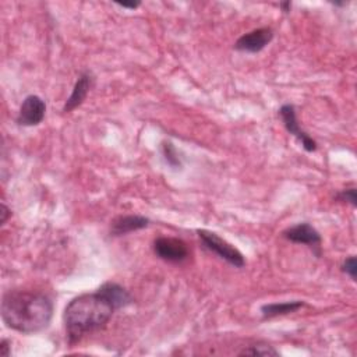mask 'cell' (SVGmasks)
<instances>
[{
  "instance_id": "obj_1",
  "label": "cell",
  "mask_w": 357,
  "mask_h": 357,
  "mask_svg": "<svg viewBox=\"0 0 357 357\" xmlns=\"http://www.w3.org/2000/svg\"><path fill=\"white\" fill-rule=\"evenodd\" d=\"M131 303V294L114 282H105L98 290L74 297L63 314L68 343L75 344L86 333L105 328L117 310Z\"/></svg>"
},
{
  "instance_id": "obj_2",
  "label": "cell",
  "mask_w": 357,
  "mask_h": 357,
  "mask_svg": "<svg viewBox=\"0 0 357 357\" xmlns=\"http://www.w3.org/2000/svg\"><path fill=\"white\" fill-rule=\"evenodd\" d=\"M53 310L52 298L40 291L8 290L1 298V319L6 326L26 335L46 329Z\"/></svg>"
},
{
  "instance_id": "obj_3",
  "label": "cell",
  "mask_w": 357,
  "mask_h": 357,
  "mask_svg": "<svg viewBox=\"0 0 357 357\" xmlns=\"http://www.w3.org/2000/svg\"><path fill=\"white\" fill-rule=\"evenodd\" d=\"M197 234L206 250L216 254L219 258L226 261L234 268H243L245 265L244 255L237 250L233 244H230L227 240L222 238L215 231L206 230V229H198Z\"/></svg>"
},
{
  "instance_id": "obj_4",
  "label": "cell",
  "mask_w": 357,
  "mask_h": 357,
  "mask_svg": "<svg viewBox=\"0 0 357 357\" xmlns=\"http://www.w3.org/2000/svg\"><path fill=\"white\" fill-rule=\"evenodd\" d=\"M152 248L158 258L170 264H181L190 257L187 243L177 237H158Z\"/></svg>"
},
{
  "instance_id": "obj_5",
  "label": "cell",
  "mask_w": 357,
  "mask_h": 357,
  "mask_svg": "<svg viewBox=\"0 0 357 357\" xmlns=\"http://www.w3.org/2000/svg\"><path fill=\"white\" fill-rule=\"evenodd\" d=\"M279 116L283 121L284 128L289 134H291L307 152H315L317 151V142L312 137H310L298 124L296 107L291 103H284L279 109Z\"/></svg>"
},
{
  "instance_id": "obj_6",
  "label": "cell",
  "mask_w": 357,
  "mask_h": 357,
  "mask_svg": "<svg viewBox=\"0 0 357 357\" xmlns=\"http://www.w3.org/2000/svg\"><path fill=\"white\" fill-rule=\"evenodd\" d=\"M282 236L291 243L308 245L310 248L314 250V252L317 255L321 254L322 237H321L319 231L312 225H310L307 222H301V223L287 227L286 230H283Z\"/></svg>"
},
{
  "instance_id": "obj_7",
  "label": "cell",
  "mask_w": 357,
  "mask_h": 357,
  "mask_svg": "<svg viewBox=\"0 0 357 357\" xmlns=\"http://www.w3.org/2000/svg\"><path fill=\"white\" fill-rule=\"evenodd\" d=\"M45 114H46L45 100L38 95H28L20 106V112L15 121L18 126H22V127H33L43 121Z\"/></svg>"
},
{
  "instance_id": "obj_8",
  "label": "cell",
  "mask_w": 357,
  "mask_h": 357,
  "mask_svg": "<svg viewBox=\"0 0 357 357\" xmlns=\"http://www.w3.org/2000/svg\"><path fill=\"white\" fill-rule=\"evenodd\" d=\"M273 39V31L269 26H262L252 29L244 35H241L236 43L234 49L244 53H258L264 47H266Z\"/></svg>"
},
{
  "instance_id": "obj_9",
  "label": "cell",
  "mask_w": 357,
  "mask_h": 357,
  "mask_svg": "<svg viewBox=\"0 0 357 357\" xmlns=\"http://www.w3.org/2000/svg\"><path fill=\"white\" fill-rule=\"evenodd\" d=\"M93 85V77L89 71H85L82 73L78 79L75 81L74 86H73V91L70 93V96L67 98L64 106H63V112L64 113H70L73 112L74 109H77L78 106L82 105V102L85 100L86 95L89 93L91 88Z\"/></svg>"
},
{
  "instance_id": "obj_10",
  "label": "cell",
  "mask_w": 357,
  "mask_h": 357,
  "mask_svg": "<svg viewBox=\"0 0 357 357\" xmlns=\"http://www.w3.org/2000/svg\"><path fill=\"white\" fill-rule=\"evenodd\" d=\"M149 226V219L142 215H120L112 220L110 236L120 237L128 233L145 229Z\"/></svg>"
},
{
  "instance_id": "obj_11",
  "label": "cell",
  "mask_w": 357,
  "mask_h": 357,
  "mask_svg": "<svg viewBox=\"0 0 357 357\" xmlns=\"http://www.w3.org/2000/svg\"><path fill=\"white\" fill-rule=\"evenodd\" d=\"M301 307H304V301H301V300L269 303V304L261 305V315H262V319H271V318L293 314V312L298 311Z\"/></svg>"
},
{
  "instance_id": "obj_12",
  "label": "cell",
  "mask_w": 357,
  "mask_h": 357,
  "mask_svg": "<svg viewBox=\"0 0 357 357\" xmlns=\"http://www.w3.org/2000/svg\"><path fill=\"white\" fill-rule=\"evenodd\" d=\"M280 353L268 343H255L244 347L238 351V356H264V357H278Z\"/></svg>"
},
{
  "instance_id": "obj_13",
  "label": "cell",
  "mask_w": 357,
  "mask_h": 357,
  "mask_svg": "<svg viewBox=\"0 0 357 357\" xmlns=\"http://www.w3.org/2000/svg\"><path fill=\"white\" fill-rule=\"evenodd\" d=\"M160 151H162V155H163V159L165 162L170 166V167H180L181 166V160L178 158V152L177 149L174 148V145L170 142V141H162L160 144Z\"/></svg>"
},
{
  "instance_id": "obj_14",
  "label": "cell",
  "mask_w": 357,
  "mask_h": 357,
  "mask_svg": "<svg viewBox=\"0 0 357 357\" xmlns=\"http://www.w3.org/2000/svg\"><path fill=\"white\" fill-rule=\"evenodd\" d=\"M336 198L339 201H343L346 204H350L353 208L357 206V192H356V187H347V188H343L337 192Z\"/></svg>"
},
{
  "instance_id": "obj_15",
  "label": "cell",
  "mask_w": 357,
  "mask_h": 357,
  "mask_svg": "<svg viewBox=\"0 0 357 357\" xmlns=\"http://www.w3.org/2000/svg\"><path fill=\"white\" fill-rule=\"evenodd\" d=\"M342 271H343L347 276H350V279H351L353 282L357 280V261H356V257H354V255H350V257H347V258L343 261V264H342Z\"/></svg>"
},
{
  "instance_id": "obj_16",
  "label": "cell",
  "mask_w": 357,
  "mask_h": 357,
  "mask_svg": "<svg viewBox=\"0 0 357 357\" xmlns=\"http://www.w3.org/2000/svg\"><path fill=\"white\" fill-rule=\"evenodd\" d=\"M0 354L3 357H8L11 354V346H10L8 339H1V342H0Z\"/></svg>"
},
{
  "instance_id": "obj_17",
  "label": "cell",
  "mask_w": 357,
  "mask_h": 357,
  "mask_svg": "<svg viewBox=\"0 0 357 357\" xmlns=\"http://www.w3.org/2000/svg\"><path fill=\"white\" fill-rule=\"evenodd\" d=\"M10 215H11V212H10V209L7 208V205H6V204H1V225H4V223L7 222V219H8Z\"/></svg>"
},
{
  "instance_id": "obj_18",
  "label": "cell",
  "mask_w": 357,
  "mask_h": 357,
  "mask_svg": "<svg viewBox=\"0 0 357 357\" xmlns=\"http://www.w3.org/2000/svg\"><path fill=\"white\" fill-rule=\"evenodd\" d=\"M279 7H280L284 13H289L290 8H291V3H290V1H283V3L279 4Z\"/></svg>"
},
{
  "instance_id": "obj_19",
  "label": "cell",
  "mask_w": 357,
  "mask_h": 357,
  "mask_svg": "<svg viewBox=\"0 0 357 357\" xmlns=\"http://www.w3.org/2000/svg\"><path fill=\"white\" fill-rule=\"evenodd\" d=\"M119 6H121L123 8H128V10H135L137 7H139V3H134V4H124V3H119Z\"/></svg>"
}]
</instances>
